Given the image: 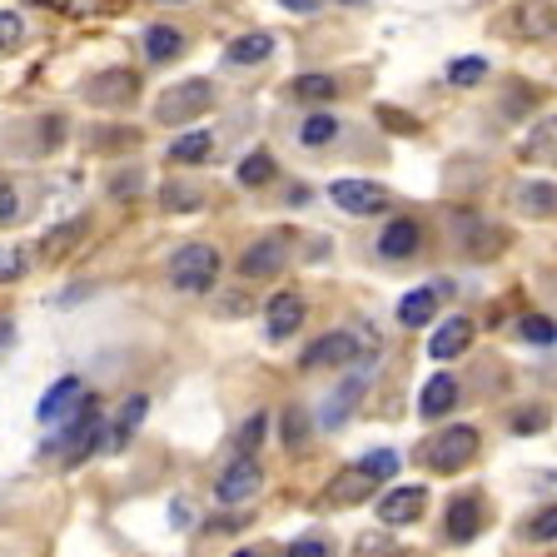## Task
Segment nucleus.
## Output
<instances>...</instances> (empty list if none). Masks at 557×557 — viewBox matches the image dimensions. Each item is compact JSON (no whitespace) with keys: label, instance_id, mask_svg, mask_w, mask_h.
Segmentation results:
<instances>
[{"label":"nucleus","instance_id":"nucleus-1","mask_svg":"<svg viewBox=\"0 0 557 557\" xmlns=\"http://www.w3.org/2000/svg\"><path fill=\"white\" fill-rule=\"evenodd\" d=\"M214 100H220V95H214V81L189 75V81H174L170 90H160L154 120H160V125H199V115H209Z\"/></svg>","mask_w":557,"mask_h":557},{"label":"nucleus","instance_id":"nucleus-2","mask_svg":"<svg viewBox=\"0 0 557 557\" xmlns=\"http://www.w3.org/2000/svg\"><path fill=\"white\" fill-rule=\"evenodd\" d=\"M220 249L214 244H180L170 255V289L174 294H209L220 284Z\"/></svg>","mask_w":557,"mask_h":557},{"label":"nucleus","instance_id":"nucleus-3","mask_svg":"<svg viewBox=\"0 0 557 557\" xmlns=\"http://www.w3.org/2000/svg\"><path fill=\"white\" fill-rule=\"evenodd\" d=\"M478 448H483L478 429H468V423H453V429H443L433 443H423V463H429L433 473H463V468L478 458Z\"/></svg>","mask_w":557,"mask_h":557},{"label":"nucleus","instance_id":"nucleus-4","mask_svg":"<svg viewBox=\"0 0 557 557\" xmlns=\"http://www.w3.org/2000/svg\"><path fill=\"white\" fill-rule=\"evenodd\" d=\"M85 104L95 110H129L139 100V75L129 65H110V70H95L90 81L81 85Z\"/></svg>","mask_w":557,"mask_h":557},{"label":"nucleus","instance_id":"nucleus-5","mask_svg":"<svg viewBox=\"0 0 557 557\" xmlns=\"http://www.w3.org/2000/svg\"><path fill=\"white\" fill-rule=\"evenodd\" d=\"M363 354V338L354 329H329L319 334L309 348L299 354V369L304 373H319V369H348V363H359Z\"/></svg>","mask_w":557,"mask_h":557},{"label":"nucleus","instance_id":"nucleus-6","mask_svg":"<svg viewBox=\"0 0 557 557\" xmlns=\"http://www.w3.org/2000/svg\"><path fill=\"white\" fill-rule=\"evenodd\" d=\"M329 199H334L344 214H354V220H373V214H388V209H394V195H388V185H379V180H334Z\"/></svg>","mask_w":557,"mask_h":557},{"label":"nucleus","instance_id":"nucleus-7","mask_svg":"<svg viewBox=\"0 0 557 557\" xmlns=\"http://www.w3.org/2000/svg\"><path fill=\"white\" fill-rule=\"evenodd\" d=\"M259 487H264L259 458H234V463L220 473V483H214V503H220V508H239V503L259 498Z\"/></svg>","mask_w":557,"mask_h":557},{"label":"nucleus","instance_id":"nucleus-8","mask_svg":"<svg viewBox=\"0 0 557 557\" xmlns=\"http://www.w3.org/2000/svg\"><path fill=\"white\" fill-rule=\"evenodd\" d=\"M284 264H289V239L284 234H264V239H255L244 249L234 269H239V278H274Z\"/></svg>","mask_w":557,"mask_h":557},{"label":"nucleus","instance_id":"nucleus-9","mask_svg":"<svg viewBox=\"0 0 557 557\" xmlns=\"http://www.w3.org/2000/svg\"><path fill=\"white\" fill-rule=\"evenodd\" d=\"M139 50H145V65H174V60L189 55V35L174 21H154L139 35Z\"/></svg>","mask_w":557,"mask_h":557},{"label":"nucleus","instance_id":"nucleus-10","mask_svg":"<svg viewBox=\"0 0 557 557\" xmlns=\"http://www.w3.org/2000/svg\"><path fill=\"white\" fill-rule=\"evenodd\" d=\"M429 512V487L418 483H404V487H388L379 498V522L383 528H408V522H418Z\"/></svg>","mask_w":557,"mask_h":557},{"label":"nucleus","instance_id":"nucleus-11","mask_svg":"<svg viewBox=\"0 0 557 557\" xmlns=\"http://www.w3.org/2000/svg\"><path fill=\"white\" fill-rule=\"evenodd\" d=\"M453 294L448 278H433V284H418V289H408L404 299H398V324L404 329H429L433 313H438V304Z\"/></svg>","mask_w":557,"mask_h":557},{"label":"nucleus","instance_id":"nucleus-12","mask_svg":"<svg viewBox=\"0 0 557 557\" xmlns=\"http://www.w3.org/2000/svg\"><path fill=\"white\" fill-rule=\"evenodd\" d=\"M304 319H309V304H304V294H294V289H278L274 299L264 304V324H269L264 334L274 338V344H278V338H294V334H299Z\"/></svg>","mask_w":557,"mask_h":557},{"label":"nucleus","instance_id":"nucleus-13","mask_svg":"<svg viewBox=\"0 0 557 557\" xmlns=\"http://www.w3.org/2000/svg\"><path fill=\"white\" fill-rule=\"evenodd\" d=\"M423 249V224L413 220V214H398V220L383 224L379 234V255L388 259V264H408V259Z\"/></svg>","mask_w":557,"mask_h":557},{"label":"nucleus","instance_id":"nucleus-14","mask_svg":"<svg viewBox=\"0 0 557 557\" xmlns=\"http://www.w3.org/2000/svg\"><path fill=\"white\" fill-rule=\"evenodd\" d=\"M453 230H458V244H463L468 259H493L503 249V230L498 224H487L483 214H453Z\"/></svg>","mask_w":557,"mask_h":557},{"label":"nucleus","instance_id":"nucleus-15","mask_svg":"<svg viewBox=\"0 0 557 557\" xmlns=\"http://www.w3.org/2000/svg\"><path fill=\"white\" fill-rule=\"evenodd\" d=\"M512 35H522V40H553L557 0H518L512 5Z\"/></svg>","mask_w":557,"mask_h":557},{"label":"nucleus","instance_id":"nucleus-16","mask_svg":"<svg viewBox=\"0 0 557 557\" xmlns=\"http://www.w3.org/2000/svg\"><path fill=\"white\" fill-rule=\"evenodd\" d=\"M278 50V40L269 30H244L234 35L230 46H224V65L230 70H255V65H269Z\"/></svg>","mask_w":557,"mask_h":557},{"label":"nucleus","instance_id":"nucleus-17","mask_svg":"<svg viewBox=\"0 0 557 557\" xmlns=\"http://www.w3.org/2000/svg\"><path fill=\"white\" fill-rule=\"evenodd\" d=\"M443 533H448V543H473L478 533H483V503L473 498V493H458V498L448 503V512H443Z\"/></svg>","mask_w":557,"mask_h":557},{"label":"nucleus","instance_id":"nucleus-18","mask_svg":"<svg viewBox=\"0 0 557 557\" xmlns=\"http://www.w3.org/2000/svg\"><path fill=\"white\" fill-rule=\"evenodd\" d=\"M468 344H473V319H468V313H453V319H443V324L433 329L429 359L448 363V359H458V354H468Z\"/></svg>","mask_w":557,"mask_h":557},{"label":"nucleus","instance_id":"nucleus-19","mask_svg":"<svg viewBox=\"0 0 557 557\" xmlns=\"http://www.w3.org/2000/svg\"><path fill=\"white\" fill-rule=\"evenodd\" d=\"M81 398H85V383L75 379V373H65V379H55L46 394H40V404H35V418H40V423H60L70 408H81Z\"/></svg>","mask_w":557,"mask_h":557},{"label":"nucleus","instance_id":"nucleus-20","mask_svg":"<svg viewBox=\"0 0 557 557\" xmlns=\"http://www.w3.org/2000/svg\"><path fill=\"white\" fill-rule=\"evenodd\" d=\"M512 205H518V214H528V220H553L557 185L553 180H518V185H512Z\"/></svg>","mask_w":557,"mask_h":557},{"label":"nucleus","instance_id":"nucleus-21","mask_svg":"<svg viewBox=\"0 0 557 557\" xmlns=\"http://www.w3.org/2000/svg\"><path fill=\"white\" fill-rule=\"evenodd\" d=\"M338 81L334 75H324V70H309V75H294L289 81V100H299V104H309V110H324V104H334L338 100Z\"/></svg>","mask_w":557,"mask_h":557},{"label":"nucleus","instance_id":"nucleus-22","mask_svg":"<svg viewBox=\"0 0 557 557\" xmlns=\"http://www.w3.org/2000/svg\"><path fill=\"white\" fill-rule=\"evenodd\" d=\"M458 408V379L453 373H433L429 383H423V394H418V418H443Z\"/></svg>","mask_w":557,"mask_h":557},{"label":"nucleus","instance_id":"nucleus-23","mask_svg":"<svg viewBox=\"0 0 557 557\" xmlns=\"http://www.w3.org/2000/svg\"><path fill=\"white\" fill-rule=\"evenodd\" d=\"M164 154H170V164H205L214 154V129H185L164 145Z\"/></svg>","mask_w":557,"mask_h":557},{"label":"nucleus","instance_id":"nucleus-24","mask_svg":"<svg viewBox=\"0 0 557 557\" xmlns=\"http://www.w3.org/2000/svg\"><path fill=\"white\" fill-rule=\"evenodd\" d=\"M518 154L522 160H533V164H557V115L537 120V125L522 135Z\"/></svg>","mask_w":557,"mask_h":557},{"label":"nucleus","instance_id":"nucleus-25","mask_svg":"<svg viewBox=\"0 0 557 557\" xmlns=\"http://www.w3.org/2000/svg\"><path fill=\"white\" fill-rule=\"evenodd\" d=\"M373 487H379V478H369L363 468H344V473L329 483V503H338V508H348V503H369Z\"/></svg>","mask_w":557,"mask_h":557},{"label":"nucleus","instance_id":"nucleus-26","mask_svg":"<svg viewBox=\"0 0 557 557\" xmlns=\"http://www.w3.org/2000/svg\"><path fill=\"white\" fill-rule=\"evenodd\" d=\"M145 413H150V398H145V394L125 398V404H120V418H115V429L104 433V453H120V443H125L129 433H135L139 423H145Z\"/></svg>","mask_w":557,"mask_h":557},{"label":"nucleus","instance_id":"nucleus-27","mask_svg":"<svg viewBox=\"0 0 557 557\" xmlns=\"http://www.w3.org/2000/svg\"><path fill=\"white\" fill-rule=\"evenodd\" d=\"M338 115H329V110H309V115H304V125H299V145L304 150H329V145H334L338 139Z\"/></svg>","mask_w":557,"mask_h":557},{"label":"nucleus","instance_id":"nucleus-28","mask_svg":"<svg viewBox=\"0 0 557 557\" xmlns=\"http://www.w3.org/2000/svg\"><path fill=\"white\" fill-rule=\"evenodd\" d=\"M309 433H313V418H309V408H299V404H289L284 413H278V443L289 453H304L309 448Z\"/></svg>","mask_w":557,"mask_h":557},{"label":"nucleus","instance_id":"nucleus-29","mask_svg":"<svg viewBox=\"0 0 557 557\" xmlns=\"http://www.w3.org/2000/svg\"><path fill=\"white\" fill-rule=\"evenodd\" d=\"M199 205H205V189L195 180H164L160 185V209H170V214H195Z\"/></svg>","mask_w":557,"mask_h":557},{"label":"nucleus","instance_id":"nucleus-30","mask_svg":"<svg viewBox=\"0 0 557 557\" xmlns=\"http://www.w3.org/2000/svg\"><path fill=\"white\" fill-rule=\"evenodd\" d=\"M274 170L278 164H274V154L269 150H249L239 164H234V180H239L244 189H264L269 180H274Z\"/></svg>","mask_w":557,"mask_h":557},{"label":"nucleus","instance_id":"nucleus-31","mask_svg":"<svg viewBox=\"0 0 557 557\" xmlns=\"http://www.w3.org/2000/svg\"><path fill=\"white\" fill-rule=\"evenodd\" d=\"M30 129H35V135H30V154H55L60 145L70 139V120L65 115H40Z\"/></svg>","mask_w":557,"mask_h":557},{"label":"nucleus","instance_id":"nucleus-32","mask_svg":"<svg viewBox=\"0 0 557 557\" xmlns=\"http://www.w3.org/2000/svg\"><path fill=\"white\" fill-rule=\"evenodd\" d=\"M35 5H46V11L65 15V21H100V15L120 11L115 0H35Z\"/></svg>","mask_w":557,"mask_h":557},{"label":"nucleus","instance_id":"nucleus-33","mask_svg":"<svg viewBox=\"0 0 557 557\" xmlns=\"http://www.w3.org/2000/svg\"><path fill=\"white\" fill-rule=\"evenodd\" d=\"M487 81V60L483 55H458L448 60V85H458V90H473V85Z\"/></svg>","mask_w":557,"mask_h":557},{"label":"nucleus","instance_id":"nucleus-34","mask_svg":"<svg viewBox=\"0 0 557 557\" xmlns=\"http://www.w3.org/2000/svg\"><path fill=\"white\" fill-rule=\"evenodd\" d=\"M264 429H269V413H249V418H244V429L234 433V458H259Z\"/></svg>","mask_w":557,"mask_h":557},{"label":"nucleus","instance_id":"nucleus-35","mask_svg":"<svg viewBox=\"0 0 557 557\" xmlns=\"http://www.w3.org/2000/svg\"><path fill=\"white\" fill-rule=\"evenodd\" d=\"M25 35H30V25L21 11H0V55H15L25 46Z\"/></svg>","mask_w":557,"mask_h":557},{"label":"nucleus","instance_id":"nucleus-36","mask_svg":"<svg viewBox=\"0 0 557 557\" xmlns=\"http://www.w3.org/2000/svg\"><path fill=\"white\" fill-rule=\"evenodd\" d=\"M522 537L528 543H557V503L553 508H537L533 518L522 522Z\"/></svg>","mask_w":557,"mask_h":557},{"label":"nucleus","instance_id":"nucleus-37","mask_svg":"<svg viewBox=\"0 0 557 557\" xmlns=\"http://www.w3.org/2000/svg\"><path fill=\"white\" fill-rule=\"evenodd\" d=\"M518 338H528V344H557V324L553 319H543V313H522Z\"/></svg>","mask_w":557,"mask_h":557},{"label":"nucleus","instance_id":"nucleus-38","mask_svg":"<svg viewBox=\"0 0 557 557\" xmlns=\"http://www.w3.org/2000/svg\"><path fill=\"white\" fill-rule=\"evenodd\" d=\"M359 468H363L369 478H394V473H398V448H373Z\"/></svg>","mask_w":557,"mask_h":557},{"label":"nucleus","instance_id":"nucleus-39","mask_svg":"<svg viewBox=\"0 0 557 557\" xmlns=\"http://www.w3.org/2000/svg\"><path fill=\"white\" fill-rule=\"evenodd\" d=\"M21 220V189H15L11 174H0V224Z\"/></svg>","mask_w":557,"mask_h":557},{"label":"nucleus","instance_id":"nucleus-40","mask_svg":"<svg viewBox=\"0 0 557 557\" xmlns=\"http://www.w3.org/2000/svg\"><path fill=\"white\" fill-rule=\"evenodd\" d=\"M81 234H85V220H70L65 230H55V234L46 239V255H50V259L65 255V244H70V239H81Z\"/></svg>","mask_w":557,"mask_h":557},{"label":"nucleus","instance_id":"nucleus-41","mask_svg":"<svg viewBox=\"0 0 557 557\" xmlns=\"http://www.w3.org/2000/svg\"><path fill=\"white\" fill-rule=\"evenodd\" d=\"M139 185H145V174H139V170L110 174V195H115V199H129V195H139Z\"/></svg>","mask_w":557,"mask_h":557},{"label":"nucleus","instance_id":"nucleus-42","mask_svg":"<svg viewBox=\"0 0 557 557\" xmlns=\"http://www.w3.org/2000/svg\"><path fill=\"white\" fill-rule=\"evenodd\" d=\"M508 429H512V433H537V429H547V413H543V408H528V413H508Z\"/></svg>","mask_w":557,"mask_h":557},{"label":"nucleus","instance_id":"nucleus-43","mask_svg":"<svg viewBox=\"0 0 557 557\" xmlns=\"http://www.w3.org/2000/svg\"><path fill=\"white\" fill-rule=\"evenodd\" d=\"M284 557H329V543L324 537H299V543H289Z\"/></svg>","mask_w":557,"mask_h":557},{"label":"nucleus","instance_id":"nucleus-44","mask_svg":"<svg viewBox=\"0 0 557 557\" xmlns=\"http://www.w3.org/2000/svg\"><path fill=\"white\" fill-rule=\"evenodd\" d=\"M25 274V255L21 249H0V278H21Z\"/></svg>","mask_w":557,"mask_h":557},{"label":"nucleus","instance_id":"nucleus-45","mask_svg":"<svg viewBox=\"0 0 557 557\" xmlns=\"http://www.w3.org/2000/svg\"><path fill=\"white\" fill-rule=\"evenodd\" d=\"M329 0H278V11H289V15H319Z\"/></svg>","mask_w":557,"mask_h":557},{"label":"nucleus","instance_id":"nucleus-46","mask_svg":"<svg viewBox=\"0 0 557 557\" xmlns=\"http://www.w3.org/2000/svg\"><path fill=\"white\" fill-rule=\"evenodd\" d=\"M528 104H533V90L508 95V100H503V115H528Z\"/></svg>","mask_w":557,"mask_h":557},{"label":"nucleus","instance_id":"nucleus-47","mask_svg":"<svg viewBox=\"0 0 557 557\" xmlns=\"http://www.w3.org/2000/svg\"><path fill=\"white\" fill-rule=\"evenodd\" d=\"M11 338H15V324H11V319H0V348L11 344Z\"/></svg>","mask_w":557,"mask_h":557},{"label":"nucleus","instance_id":"nucleus-48","mask_svg":"<svg viewBox=\"0 0 557 557\" xmlns=\"http://www.w3.org/2000/svg\"><path fill=\"white\" fill-rule=\"evenodd\" d=\"M234 557H259V553H249V547H244V553H234Z\"/></svg>","mask_w":557,"mask_h":557},{"label":"nucleus","instance_id":"nucleus-49","mask_svg":"<svg viewBox=\"0 0 557 557\" xmlns=\"http://www.w3.org/2000/svg\"><path fill=\"white\" fill-rule=\"evenodd\" d=\"M338 5H363V0H338Z\"/></svg>","mask_w":557,"mask_h":557},{"label":"nucleus","instance_id":"nucleus-50","mask_svg":"<svg viewBox=\"0 0 557 557\" xmlns=\"http://www.w3.org/2000/svg\"><path fill=\"white\" fill-rule=\"evenodd\" d=\"M160 5H185V0H160Z\"/></svg>","mask_w":557,"mask_h":557},{"label":"nucleus","instance_id":"nucleus-51","mask_svg":"<svg viewBox=\"0 0 557 557\" xmlns=\"http://www.w3.org/2000/svg\"><path fill=\"white\" fill-rule=\"evenodd\" d=\"M388 557H408V553H388Z\"/></svg>","mask_w":557,"mask_h":557}]
</instances>
